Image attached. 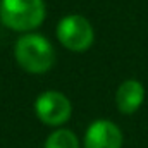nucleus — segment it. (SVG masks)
Here are the masks:
<instances>
[{"label": "nucleus", "instance_id": "obj_1", "mask_svg": "<svg viewBox=\"0 0 148 148\" xmlns=\"http://www.w3.org/2000/svg\"><path fill=\"white\" fill-rule=\"evenodd\" d=\"M16 62L29 74H45L53 67L55 50L50 40L40 33H24L14 45Z\"/></svg>", "mask_w": 148, "mask_h": 148}, {"label": "nucleus", "instance_id": "obj_2", "mask_svg": "<svg viewBox=\"0 0 148 148\" xmlns=\"http://www.w3.org/2000/svg\"><path fill=\"white\" fill-rule=\"evenodd\" d=\"M43 0H0V23L17 33H33L45 21Z\"/></svg>", "mask_w": 148, "mask_h": 148}, {"label": "nucleus", "instance_id": "obj_3", "mask_svg": "<svg viewBox=\"0 0 148 148\" xmlns=\"http://www.w3.org/2000/svg\"><path fill=\"white\" fill-rule=\"evenodd\" d=\"M57 40L64 48L74 53H81L91 48L95 41V29L91 23L81 14H69L57 24Z\"/></svg>", "mask_w": 148, "mask_h": 148}, {"label": "nucleus", "instance_id": "obj_4", "mask_svg": "<svg viewBox=\"0 0 148 148\" xmlns=\"http://www.w3.org/2000/svg\"><path fill=\"white\" fill-rule=\"evenodd\" d=\"M35 114L43 124L57 127L71 119L73 105L64 93L48 90L38 95V98L35 100Z\"/></svg>", "mask_w": 148, "mask_h": 148}, {"label": "nucleus", "instance_id": "obj_5", "mask_svg": "<svg viewBox=\"0 0 148 148\" xmlns=\"http://www.w3.org/2000/svg\"><path fill=\"white\" fill-rule=\"evenodd\" d=\"M122 131L109 119L93 121L83 140L84 148H122Z\"/></svg>", "mask_w": 148, "mask_h": 148}, {"label": "nucleus", "instance_id": "obj_6", "mask_svg": "<svg viewBox=\"0 0 148 148\" xmlns=\"http://www.w3.org/2000/svg\"><path fill=\"white\" fill-rule=\"evenodd\" d=\"M145 102V86L138 79H126L117 88L115 93V105L119 112L129 115L140 110Z\"/></svg>", "mask_w": 148, "mask_h": 148}, {"label": "nucleus", "instance_id": "obj_7", "mask_svg": "<svg viewBox=\"0 0 148 148\" xmlns=\"http://www.w3.org/2000/svg\"><path fill=\"white\" fill-rule=\"evenodd\" d=\"M45 148H79V140L71 129H55L48 134Z\"/></svg>", "mask_w": 148, "mask_h": 148}]
</instances>
